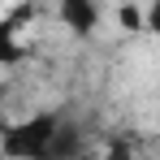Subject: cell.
I'll use <instances>...</instances> for the list:
<instances>
[{
  "instance_id": "cell-1",
  "label": "cell",
  "mask_w": 160,
  "mask_h": 160,
  "mask_svg": "<svg viewBox=\"0 0 160 160\" xmlns=\"http://www.w3.org/2000/svg\"><path fill=\"white\" fill-rule=\"evenodd\" d=\"M61 112H30L22 121L0 130V156L4 160H48V143H52Z\"/></svg>"
},
{
  "instance_id": "cell-2",
  "label": "cell",
  "mask_w": 160,
  "mask_h": 160,
  "mask_svg": "<svg viewBox=\"0 0 160 160\" xmlns=\"http://www.w3.org/2000/svg\"><path fill=\"white\" fill-rule=\"evenodd\" d=\"M100 13H104V0H56V18L69 35H91L100 26Z\"/></svg>"
},
{
  "instance_id": "cell-3",
  "label": "cell",
  "mask_w": 160,
  "mask_h": 160,
  "mask_svg": "<svg viewBox=\"0 0 160 160\" xmlns=\"http://www.w3.org/2000/svg\"><path fill=\"white\" fill-rule=\"evenodd\" d=\"M82 147H87V138H82V130L74 126V121H65L61 117V126H56L52 143H48V160H78Z\"/></svg>"
},
{
  "instance_id": "cell-4",
  "label": "cell",
  "mask_w": 160,
  "mask_h": 160,
  "mask_svg": "<svg viewBox=\"0 0 160 160\" xmlns=\"http://www.w3.org/2000/svg\"><path fill=\"white\" fill-rule=\"evenodd\" d=\"M18 22H22V13H9V18H0V65H18L22 56H26V48L18 43Z\"/></svg>"
},
{
  "instance_id": "cell-5",
  "label": "cell",
  "mask_w": 160,
  "mask_h": 160,
  "mask_svg": "<svg viewBox=\"0 0 160 160\" xmlns=\"http://www.w3.org/2000/svg\"><path fill=\"white\" fill-rule=\"evenodd\" d=\"M117 22H121V30H130V35H138V30H147V9H138V4H121L117 9Z\"/></svg>"
},
{
  "instance_id": "cell-6",
  "label": "cell",
  "mask_w": 160,
  "mask_h": 160,
  "mask_svg": "<svg viewBox=\"0 0 160 160\" xmlns=\"http://www.w3.org/2000/svg\"><path fill=\"white\" fill-rule=\"evenodd\" d=\"M147 30L160 39V0H152V4H147Z\"/></svg>"
}]
</instances>
